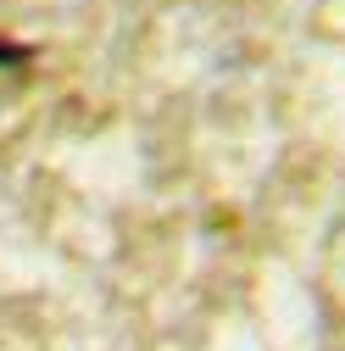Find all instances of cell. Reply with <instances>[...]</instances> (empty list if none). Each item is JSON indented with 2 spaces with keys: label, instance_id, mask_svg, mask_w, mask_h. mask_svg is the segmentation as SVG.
Here are the masks:
<instances>
[{
  "label": "cell",
  "instance_id": "obj_1",
  "mask_svg": "<svg viewBox=\"0 0 345 351\" xmlns=\"http://www.w3.org/2000/svg\"><path fill=\"white\" fill-rule=\"evenodd\" d=\"M6 62H23V51L17 45H0V67H6Z\"/></svg>",
  "mask_w": 345,
  "mask_h": 351
}]
</instances>
